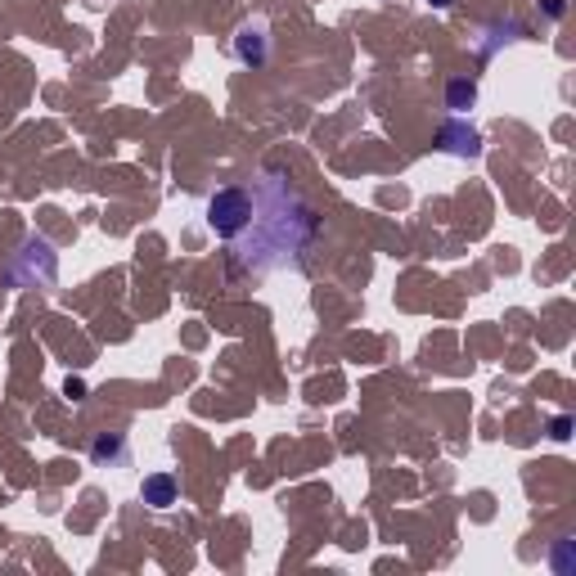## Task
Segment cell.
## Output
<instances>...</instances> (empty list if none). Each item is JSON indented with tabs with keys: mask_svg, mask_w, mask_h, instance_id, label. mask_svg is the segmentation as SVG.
Returning <instances> with one entry per match:
<instances>
[{
	"mask_svg": "<svg viewBox=\"0 0 576 576\" xmlns=\"http://www.w3.org/2000/svg\"><path fill=\"white\" fill-rule=\"evenodd\" d=\"M563 9H568L563 0H545V14H550V18H563Z\"/></svg>",
	"mask_w": 576,
	"mask_h": 576,
	"instance_id": "cell-10",
	"label": "cell"
},
{
	"mask_svg": "<svg viewBox=\"0 0 576 576\" xmlns=\"http://www.w3.org/2000/svg\"><path fill=\"white\" fill-rule=\"evenodd\" d=\"M550 437H554V442H568V437H572V419H568V415H559V419L550 424Z\"/></svg>",
	"mask_w": 576,
	"mask_h": 576,
	"instance_id": "cell-9",
	"label": "cell"
},
{
	"mask_svg": "<svg viewBox=\"0 0 576 576\" xmlns=\"http://www.w3.org/2000/svg\"><path fill=\"white\" fill-rule=\"evenodd\" d=\"M266 194L275 208H261L252 199V226H248V243H239V257L243 266L252 270H270V266H284V261H298V252L316 239V217L307 203L293 208V190L284 181H266Z\"/></svg>",
	"mask_w": 576,
	"mask_h": 576,
	"instance_id": "cell-1",
	"label": "cell"
},
{
	"mask_svg": "<svg viewBox=\"0 0 576 576\" xmlns=\"http://www.w3.org/2000/svg\"><path fill=\"white\" fill-rule=\"evenodd\" d=\"M140 500H144L149 509H171V504L181 500V482H176L171 473H149V477L140 482Z\"/></svg>",
	"mask_w": 576,
	"mask_h": 576,
	"instance_id": "cell-4",
	"label": "cell"
},
{
	"mask_svg": "<svg viewBox=\"0 0 576 576\" xmlns=\"http://www.w3.org/2000/svg\"><path fill=\"white\" fill-rule=\"evenodd\" d=\"M437 144H442L446 153H455V158H477V153H482V135H477L473 126H464V122H446V126L437 131Z\"/></svg>",
	"mask_w": 576,
	"mask_h": 576,
	"instance_id": "cell-3",
	"label": "cell"
},
{
	"mask_svg": "<svg viewBox=\"0 0 576 576\" xmlns=\"http://www.w3.org/2000/svg\"><path fill=\"white\" fill-rule=\"evenodd\" d=\"M473 104H477V86L464 82V77H455V82L446 86V109H451V113H468Z\"/></svg>",
	"mask_w": 576,
	"mask_h": 576,
	"instance_id": "cell-7",
	"label": "cell"
},
{
	"mask_svg": "<svg viewBox=\"0 0 576 576\" xmlns=\"http://www.w3.org/2000/svg\"><path fill=\"white\" fill-rule=\"evenodd\" d=\"M91 460L95 464H122L126 460V437H122V433H100L95 446H91Z\"/></svg>",
	"mask_w": 576,
	"mask_h": 576,
	"instance_id": "cell-6",
	"label": "cell"
},
{
	"mask_svg": "<svg viewBox=\"0 0 576 576\" xmlns=\"http://www.w3.org/2000/svg\"><path fill=\"white\" fill-rule=\"evenodd\" d=\"M433 5H437V9H446V5H451V0H433Z\"/></svg>",
	"mask_w": 576,
	"mask_h": 576,
	"instance_id": "cell-11",
	"label": "cell"
},
{
	"mask_svg": "<svg viewBox=\"0 0 576 576\" xmlns=\"http://www.w3.org/2000/svg\"><path fill=\"white\" fill-rule=\"evenodd\" d=\"M550 568L554 572H572V541H559V550L550 554Z\"/></svg>",
	"mask_w": 576,
	"mask_h": 576,
	"instance_id": "cell-8",
	"label": "cell"
},
{
	"mask_svg": "<svg viewBox=\"0 0 576 576\" xmlns=\"http://www.w3.org/2000/svg\"><path fill=\"white\" fill-rule=\"evenodd\" d=\"M252 226V194L243 185H226L208 199V230L217 239H243V230Z\"/></svg>",
	"mask_w": 576,
	"mask_h": 576,
	"instance_id": "cell-2",
	"label": "cell"
},
{
	"mask_svg": "<svg viewBox=\"0 0 576 576\" xmlns=\"http://www.w3.org/2000/svg\"><path fill=\"white\" fill-rule=\"evenodd\" d=\"M234 50H239V59H243V63L261 68V63H266V27H261V23H248V27L239 32Z\"/></svg>",
	"mask_w": 576,
	"mask_h": 576,
	"instance_id": "cell-5",
	"label": "cell"
}]
</instances>
